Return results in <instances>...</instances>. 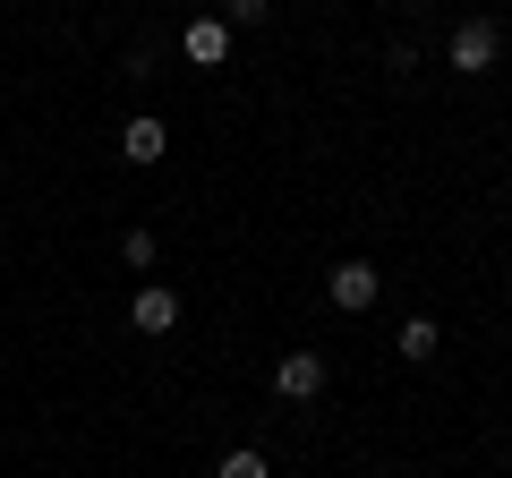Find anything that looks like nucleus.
<instances>
[{
  "label": "nucleus",
  "instance_id": "f257e3e1",
  "mask_svg": "<svg viewBox=\"0 0 512 478\" xmlns=\"http://www.w3.org/2000/svg\"><path fill=\"white\" fill-rule=\"evenodd\" d=\"M376 291H384V274H376V265H359V257H350V265H333V274H325V299H333L342 316L376 308Z\"/></svg>",
  "mask_w": 512,
  "mask_h": 478
},
{
  "label": "nucleus",
  "instance_id": "423d86ee",
  "mask_svg": "<svg viewBox=\"0 0 512 478\" xmlns=\"http://www.w3.org/2000/svg\"><path fill=\"white\" fill-rule=\"evenodd\" d=\"M163 146H171V129H163V120H154V111H146V120H128V129H120V154H128V163H163Z\"/></svg>",
  "mask_w": 512,
  "mask_h": 478
},
{
  "label": "nucleus",
  "instance_id": "6e6552de",
  "mask_svg": "<svg viewBox=\"0 0 512 478\" xmlns=\"http://www.w3.org/2000/svg\"><path fill=\"white\" fill-rule=\"evenodd\" d=\"M214 478H274V470H265V453H222Z\"/></svg>",
  "mask_w": 512,
  "mask_h": 478
},
{
  "label": "nucleus",
  "instance_id": "0eeeda50",
  "mask_svg": "<svg viewBox=\"0 0 512 478\" xmlns=\"http://www.w3.org/2000/svg\"><path fill=\"white\" fill-rule=\"evenodd\" d=\"M393 350H402L410 368H419V359H436V316H410V325L393 333Z\"/></svg>",
  "mask_w": 512,
  "mask_h": 478
},
{
  "label": "nucleus",
  "instance_id": "f03ea898",
  "mask_svg": "<svg viewBox=\"0 0 512 478\" xmlns=\"http://www.w3.org/2000/svg\"><path fill=\"white\" fill-rule=\"evenodd\" d=\"M495 52H504V35H495V18H461V26H453V69H461V77L495 69Z\"/></svg>",
  "mask_w": 512,
  "mask_h": 478
},
{
  "label": "nucleus",
  "instance_id": "20e7f679",
  "mask_svg": "<svg viewBox=\"0 0 512 478\" xmlns=\"http://www.w3.org/2000/svg\"><path fill=\"white\" fill-rule=\"evenodd\" d=\"M128 325H137V333H171V325H180V291H163V282H146V291L128 299Z\"/></svg>",
  "mask_w": 512,
  "mask_h": 478
},
{
  "label": "nucleus",
  "instance_id": "7ed1b4c3",
  "mask_svg": "<svg viewBox=\"0 0 512 478\" xmlns=\"http://www.w3.org/2000/svg\"><path fill=\"white\" fill-rule=\"evenodd\" d=\"M274 393H282V402H316V393H325V359H316V350H282Z\"/></svg>",
  "mask_w": 512,
  "mask_h": 478
},
{
  "label": "nucleus",
  "instance_id": "39448f33",
  "mask_svg": "<svg viewBox=\"0 0 512 478\" xmlns=\"http://www.w3.org/2000/svg\"><path fill=\"white\" fill-rule=\"evenodd\" d=\"M180 43H188V60H197V69H222V60H231V26H222V18H197Z\"/></svg>",
  "mask_w": 512,
  "mask_h": 478
}]
</instances>
